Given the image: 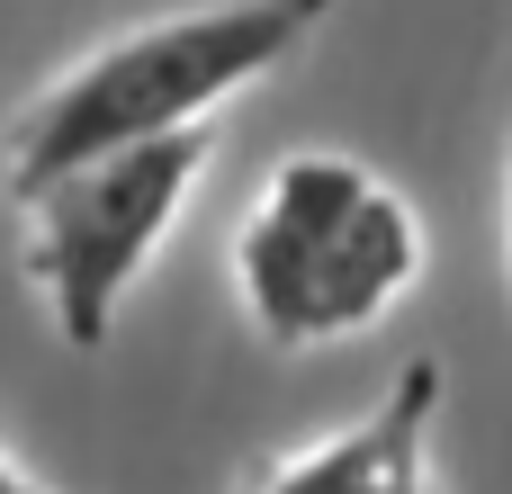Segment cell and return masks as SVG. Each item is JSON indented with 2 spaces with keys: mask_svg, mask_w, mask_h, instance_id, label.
I'll list each match as a JSON object with an SVG mask.
<instances>
[{
  "mask_svg": "<svg viewBox=\"0 0 512 494\" xmlns=\"http://www.w3.org/2000/svg\"><path fill=\"white\" fill-rule=\"evenodd\" d=\"M324 18H333V0H207V9H171V18H144L108 45H90L9 117L0 189L27 198L72 162L207 126L225 99L261 90L279 63H297L324 36Z\"/></svg>",
  "mask_w": 512,
  "mask_h": 494,
  "instance_id": "cell-1",
  "label": "cell"
},
{
  "mask_svg": "<svg viewBox=\"0 0 512 494\" xmlns=\"http://www.w3.org/2000/svg\"><path fill=\"white\" fill-rule=\"evenodd\" d=\"M423 279V216L351 153H288L243 234H234V297L270 351H324L405 306Z\"/></svg>",
  "mask_w": 512,
  "mask_h": 494,
  "instance_id": "cell-2",
  "label": "cell"
},
{
  "mask_svg": "<svg viewBox=\"0 0 512 494\" xmlns=\"http://www.w3.org/2000/svg\"><path fill=\"white\" fill-rule=\"evenodd\" d=\"M207 162H216V126H189V135H162V144L72 162V171H54L45 189L18 198V270L45 306V324L72 351H99L117 333V306L135 297V279L171 243Z\"/></svg>",
  "mask_w": 512,
  "mask_h": 494,
  "instance_id": "cell-3",
  "label": "cell"
},
{
  "mask_svg": "<svg viewBox=\"0 0 512 494\" xmlns=\"http://www.w3.org/2000/svg\"><path fill=\"white\" fill-rule=\"evenodd\" d=\"M432 414H441V360H405L369 414L270 459L252 494H432Z\"/></svg>",
  "mask_w": 512,
  "mask_h": 494,
  "instance_id": "cell-4",
  "label": "cell"
},
{
  "mask_svg": "<svg viewBox=\"0 0 512 494\" xmlns=\"http://www.w3.org/2000/svg\"><path fill=\"white\" fill-rule=\"evenodd\" d=\"M0 494H45V486H27V468H18V459L0 450Z\"/></svg>",
  "mask_w": 512,
  "mask_h": 494,
  "instance_id": "cell-5",
  "label": "cell"
},
{
  "mask_svg": "<svg viewBox=\"0 0 512 494\" xmlns=\"http://www.w3.org/2000/svg\"><path fill=\"white\" fill-rule=\"evenodd\" d=\"M504 198H512V189H504Z\"/></svg>",
  "mask_w": 512,
  "mask_h": 494,
  "instance_id": "cell-6",
  "label": "cell"
}]
</instances>
